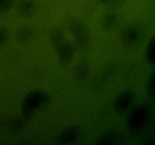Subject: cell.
Wrapping results in <instances>:
<instances>
[{"mask_svg": "<svg viewBox=\"0 0 155 145\" xmlns=\"http://www.w3.org/2000/svg\"><path fill=\"white\" fill-rule=\"evenodd\" d=\"M149 33L148 25L142 21H133L122 30L120 40L124 48L130 51L140 49L147 40Z\"/></svg>", "mask_w": 155, "mask_h": 145, "instance_id": "1", "label": "cell"}, {"mask_svg": "<svg viewBox=\"0 0 155 145\" xmlns=\"http://www.w3.org/2000/svg\"><path fill=\"white\" fill-rule=\"evenodd\" d=\"M51 104V96L45 90L36 89L30 91L23 100L21 113L25 119H33L46 110Z\"/></svg>", "mask_w": 155, "mask_h": 145, "instance_id": "2", "label": "cell"}, {"mask_svg": "<svg viewBox=\"0 0 155 145\" xmlns=\"http://www.w3.org/2000/svg\"><path fill=\"white\" fill-rule=\"evenodd\" d=\"M153 120V108L148 102L137 104L130 111L127 117V128L133 134L145 132Z\"/></svg>", "mask_w": 155, "mask_h": 145, "instance_id": "3", "label": "cell"}, {"mask_svg": "<svg viewBox=\"0 0 155 145\" xmlns=\"http://www.w3.org/2000/svg\"><path fill=\"white\" fill-rule=\"evenodd\" d=\"M50 41L57 52L60 63L67 66L72 61L75 54V45L66 37L61 29L54 27L49 33Z\"/></svg>", "mask_w": 155, "mask_h": 145, "instance_id": "4", "label": "cell"}, {"mask_svg": "<svg viewBox=\"0 0 155 145\" xmlns=\"http://www.w3.org/2000/svg\"><path fill=\"white\" fill-rule=\"evenodd\" d=\"M65 26L77 48L86 49L89 47L92 35L89 27L81 20L77 17L69 16L65 20Z\"/></svg>", "mask_w": 155, "mask_h": 145, "instance_id": "5", "label": "cell"}, {"mask_svg": "<svg viewBox=\"0 0 155 145\" xmlns=\"http://www.w3.org/2000/svg\"><path fill=\"white\" fill-rule=\"evenodd\" d=\"M83 136V130L79 125H71L64 128L56 138L58 144H72L77 143Z\"/></svg>", "mask_w": 155, "mask_h": 145, "instance_id": "6", "label": "cell"}, {"mask_svg": "<svg viewBox=\"0 0 155 145\" xmlns=\"http://www.w3.org/2000/svg\"><path fill=\"white\" fill-rule=\"evenodd\" d=\"M136 99V94L131 89L123 91L114 101V110L117 113H123L127 111Z\"/></svg>", "mask_w": 155, "mask_h": 145, "instance_id": "7", "label": "cell"}, {"mask_svg": "<svg viewBox=\"0 0 155 145\" xmlns=\"http://www.w3.org/2000/svg\"><path fill=\"white\" fill-rule=\"evenodd\" d=\"M36 0H18L16 5L17 14L23 19H27L34 14Z\"/></svg>", "mask_w": 155, "mask_h": 145, "instance_id": "8", "label": "cell"}, {"mask_svg": "<svg viewBox=\"0 0 155 145\" xmlns=\"http://www.w3.org/2000/svg\"><path fill=\"white\" fill-rule=\"evenodd\" d=\"M122 140L121 134L116 131H109L101 134L96 141L95 144H117L120 143Z\"/></svg>", "mask_w": 155, "mask_h": 145, "instance_id": "9", "label": "cell"}, {"mask_svg": "<svg viewBox=\"0 0 155 145\" xmlns=\"http://www.w3.org/2000/svg\"><path fill=\"white\" fill-rule=\"evenodd\" d=\"M119 23V18L114 12L105 14L101 19V27L104 31H113Z\"/></svg>", "mask_w": 155, "mask_h": 145, "instance_id": "10", "label": "cell"}, {"mask_svg": "<svg viewBox=\"0 0 155 145\" xmlns=\"http://www.w3.org/2000/svg\"><path fill=\"white\" fill-rule=\"evenodd\" d=\"M145 58L151 65L154 64V39L151 38L145 49Z\"/></svg>", "mask_w": 155, "mask_h": 145, "instance_id": "11", "label": "cell"}, {"mask_svg": "<svg viewBox=\"0 0 155 145\" xmlns=\"http://www.w3.org/2000/svg\"><path fill=\"white\" fill-rule=\"evenodd\" d=\"M32 36V30L27 27H24L18 30L16 35V39L19 43H25Z\"/></svg>", "mask_w": 155, "mask_h": 145, "instance_id": "12", "label": "cell"}, {"mask_svg": "<svg viewBox=\"0 0 155 145\" xmlns=\"http://www.w3.org/2000/svg\"><path fill=\"white\" fill-rule=\"evenodd\" d=\"M74 74H75L76 77L77 79H83L89 74V68H88V66L85 64V63H81V64L79 65L75 69Z\"/></svg>", "mask_w": 155, "mask_h": 145, "instance_id": "13", "label": "cell"}, {"mask_svg": "<svg viewBox=\"0 0 155 145\" xmlns=\"http://www.w3.org/2000/svg\"><path fill=\"white\" fill-rule=\"evenodd\" d=\"M103 5L109 8H117L124 5L127 0H98Z\"/></svg>", "mask_w": 155, "mask_h": 145, "instance_id": "14", "label": "cell"}, {"mask_svg": "<svg viewBox=\"0 0 155 145\" xmlns=\"http://www.w3.org/2000/svg\"><path fill=\"white\" fill-rule=\"evenodd\" d=\"M15 4V0H0V14L8 11Z\"/></svg>", "mask_w": 155, "mask_h": 145, "instance_id": "15", "label": "cell"}, {"mask_svg": "<svg viewBox=\"0 0 155 145\" xmlns=\"http://www.w3.org/2000/svg\"><path fill=\"white\" fill-rule=\"evenodd\" d=\"M8 39V32L4 27H0V47L3 46Z\"/></svg>", "mask_w": 155, "mask_h": 145, "instance_id": "16", "label": "cell"}, {"mask_svg": "<svg viewBox=\"0 0 155 145\" xmlns=\"http://www.w3.org/2000/svg\"><path fill=\"white\" fill-rule=\"evenodd\" d=\"M146 89L148 96L151 97V98H154V76L153 75H151V76L148 79Z\"/></svg>", "mask_w": 155, "mask_h": 145, "instance_id": "17", "label": "cell"}]
</instances>
